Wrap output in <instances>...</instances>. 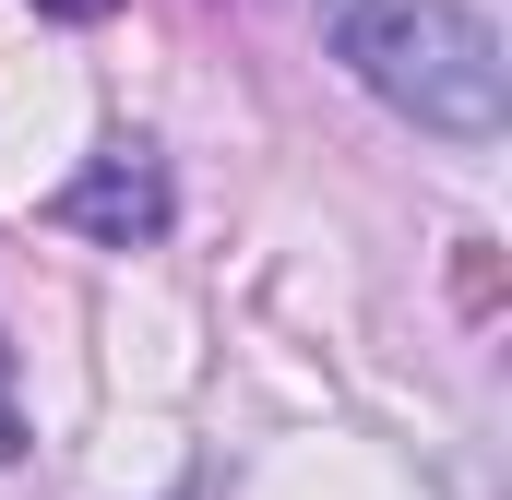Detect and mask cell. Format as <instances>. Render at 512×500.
<instances>
[{"mask_svg":"<svg viewBox=\"0 0 512 500\" xmlns=\"http://www.w3.org/2000/svg\"><path fill=\"white\" fill-rule=\"evenodd\" d=\"M24 453V405H12V334H0V465Z\"/></svg>","mask_w":512,"mask_h":500,"instance_id":"obj_3","label":"cell"},{"mask_svg":"<svg viewBox=\"0 0 512 500\" xmlns=\"http://www.w3.org/2000/svg\"><path fill=\"white\" fill-rule=\"evenodd\" d=\"M36 12H48V24H108L120 0H36Z\"/></svg>","mask_w":512,"mask_h":500,"instance_id":"obj_4","label":"cell"},{"mask_svg":"<svg viewBox=\"0 0 512 500\" xmlns=\"http://www.w3.org/2000/svg\"><path fill=\"white\" fill-rule=\"evenodd\" d=\"M167 167L143 155V143H108L60 203H48V227H72V239H108V250H143V239H167Z\"/></svg>","mask_w":512,"mask_h":500,"instance_id":"obj_2","label":"cell"},{"mask_svg":"<svg viewBox=\"0 0 512 500\" xmlns=\"http://www.w3.org/2000/svg\"><path fill=\"white\" fill-rule=\"evenodd\" d=\"M322 36L393 120L441 143H489L512 120V60L477 0H322Z\"/></svg>","mask_w":512,"mask_h":500,"instance_id":"obj_1","label":"cell"}]
</instances>
